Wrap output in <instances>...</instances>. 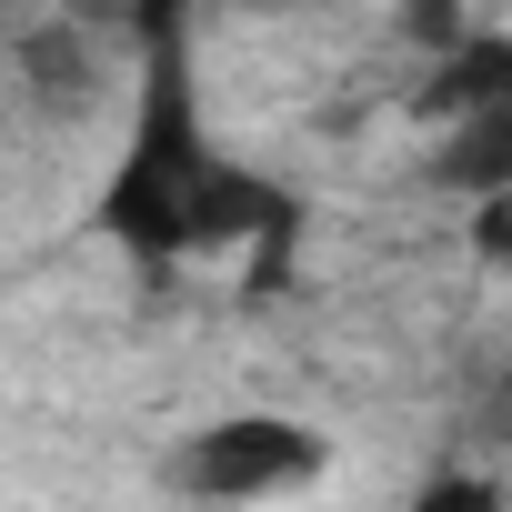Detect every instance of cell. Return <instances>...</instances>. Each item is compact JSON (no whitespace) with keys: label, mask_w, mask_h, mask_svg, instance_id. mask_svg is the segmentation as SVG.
Listing matches in <instances>:
<instances>
[{"label":"cell","mask_w":512,"mask_h":512,"mask_svg":"<svg viewBox=\"0 0 512 512\" xmlns=\"http://www.w3.org/2000/svg\"><path fill=\"white\" fill-rule=\"evenodd\" d=\"M332 472V432L292 422V412H221L171 452V492L211 502V512H251V502H292Z\"/></svg>","instance_id":"1"},{"label":"cell","mask_w":512,"mask_h":512,"mask_svg":"<svg viewBox=\"0 0 512 512\" xmlns=\"http://www.w3.org/2000/svg\"><path fill=\"white\" fill-rule=\"evenodd\" d=\"M442 141H452V151L432 161V181H452V191H502V181H512V101L442 121Z\"/></svg>","instance_id":"2"},{"label":"cell","mask_w":512,"mask_h":512,"mask_svg":"<svg viewBox=\"0 0 512 512\" xmlns=\"http://www.w3.org/2000/svg\"><path fill=\"white\" fill-rule=\"evenodd\" d=\"M492 101H512V61H502V41H462V51H442L422 111H432V121H462V111H492Z\"/></svg>","instance_id":"3"},{"label":"cell","mask_w":512,"mask_h":512,"mask_svg":"<svg viewBox=\"0 0 512 512\" xmlns=\"http://www.w3.org/2000/svg\"><path fill=\"white\" fill-rule=\"evenodd\" d=\"M402 512H512V502H502V482H492L482 462H452V472H432Z\"/></svg>","instance_id":"4"},{"label":"cell","mask_w":512,"mask_h":512,"mask_svg":"<svg viewBox=\"0 0 512 512\" xmlns=\"http://www.w3.org/2000/svg\"><path fill=\"white\" fill-rule=\"evenodd\" d=\"M472 251L502 272V251H512V181L502 191H472Z\"/></svg>","instance_id":"5"}]
</instances>
